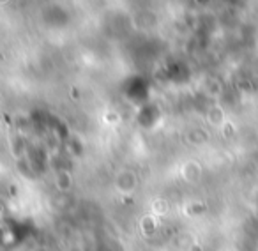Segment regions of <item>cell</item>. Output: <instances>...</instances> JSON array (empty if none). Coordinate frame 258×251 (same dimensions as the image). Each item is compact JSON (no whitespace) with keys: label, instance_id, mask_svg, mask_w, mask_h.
Instances as JSON below:
<instances>
[{"label":"cell","instance_id":"obj_1","mask_svg":"<svg viewBox=\"0 0 258 251\" xmlns=\"http://www.w3.org/2000/svg\"><path fill=\"white\" fill-rule=\"evenodd\" d=\"M191 251H204V247H202V246H198V244H195V246L191 247Z\"/></svg>","mask_w":258,"mask_h":251}]
</instances>
